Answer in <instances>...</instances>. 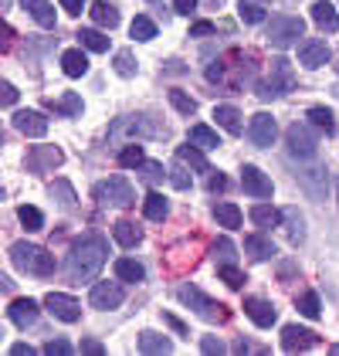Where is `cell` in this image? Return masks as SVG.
Listing matches in <instances>:
<instances>
[{"mask_svg": "<svg viewBox=\"0 0 339 356\" xmlns=\"http://www.w3.org/2000/svg\"><path fill=\"white\" fill-rule=\"evenodd\" d=\"M217 278L227 282L231 289H241V285H245V272H238L234 265H221V268H217Z\"/></svg>", "mask_w": 339, "mask_h": 356, "instance_id": "7bdbcfd3", "label": "cell"}, {"mask_svg": "<svg viewBox=\"0 0 339 356\" xmlns=\"http://www.w3.org/2000/svg\"><path fill=\"white\" fill-rule=\"evenodd\" d=\"M176 160H180V163H190L194 170H200V173H210V166H207V160H204V153H200L194 143L180 146V149H176Z\"/></svg>", "mask_w": 339, "mask_h": 356, "instance_id": "4dcf8cb0", "label": "cell"}, {"mask_svg": "<svg viewBox=\"0 0 339 356\" xmlns=\"http://www.w3.org/2000/svg\"><path fill=\"white\" fill-rule=\"evenodd\" d=\"M44 305H48V312H51L55 319H61V323H78V319H82V305L72 299V296H65V292H51V296L44 299Z\"/></svg>", "mask_w": 339, "mask_h": 356, "instance_id": "8fae6325", "label": "cell"}, {"mask_svg": "<svg viewBox=\"0 0 339 356\" xmlns=\"http://www.w3.org/2000/svg\"><path fill=\"white\" fill-rule=\"evenodd\" d=\"M163 319H167V326L173 329V332H180V336H187V326L176 319V316H170V312H163Z\"/></svg>", "mask_w": 339, "mask_h": 356, "instance_id": "680465c9", "label": "cell"}, {"mask_svg": "<svg viewBox=\"0 0 339 356\" xmlns=\"http://www.w3.org/2000/svg\"><path fill=\"white\" fill-rule=\"evenodd\" d=\"M285 139H288V153H292V156H299V160H312V156L319 153V139H315V133H312L306 122L288 126Z\"/></svg>", "mask_w": 339, "mask_h": 356, "instance_id": "52a82bcc", "label": "cell"}, {"mask_svg": "<svg viewBox=\"0 0 339 356\" xmlns=\"http://www.w3.org/2000/svg\"><path fill=\"white\" fill-rule=\"evenodd\" d=\"M204 34H214V24H210V21H197V24L190 28V38H204Z\"/></svg>", "mask_w": 339, "mask_h": 356, "instance_id": "9f6ffc18", "label": "cell"}, {"mask_svg": "<svg viewBox=\"0 0 339 356\" xmlns=\"http://www.w3.org/2000/svg\"><path fill=\"white\" fill-rule=\"evenodd\" d=\"M10 261L28 275H41V278L55 275V258H51L44 248L28 245V241H17V245L10 248Z\"/></svg>", "mask_w": 339, "mask_h": 356, "instance_id": "7a4b0ae2", "label": "cell"}, {"mask_svg": "<svg viewBox=\"0 0 339 356\" xmlns=\"http://www.w3.org/2000/svg\"><path fill=\"white\" fill-rule=\"evenodd\" d=\"M95 197H99V204H113V207H133L136 204V191L126 177H109L106 184L95 187Z\"/></svg>", "mask_w": 339, "mask_h": 356, "instance_id": "8992f818", "label": "cell"}, {"mask_svg": "<svg viewBox=\"0 0 339 356\" xmlns=\"http://www.w3.org/2000/svg\"><path fill=\"white\" fill-rule=\"evenodd\" d=\"M238 17L245 24H261L265 21V7L258 0H238Z\"/></svg>", "mask_w": 339, "mask_h": 356, "instance_id": "d6a6232c", "label": "cell"}, {"mask_svg": "<svg viewBox=\"0 0 339 356\" xmlns=\"http://www.w3.org/2000/svg\"><path fill=\"white\" fill-rule=\"evenodd\" d=\"M17 218H21V224H24L28 231H41V227H44V214H41L38 207H31V204H21V207H17Z\"/></svg>", "mask_w": 339, "mask_h": 356, "instance_id": "74e56055", "label": "cell"}, {"mask_svg": "<svg viewBox=\"0 0 339 356\" xmlns=\"http://www.w3.org/2000/svg\"><path fill=\"white\" fill-rule=\"evenodd\" d=\"M115 275H119L122 282H142V278H146V268H142L140 261H133V258H119V261H115Z\"/></svg>", "mask_w": 339, "mask_h": 356, "instance_id": "1f68e13d", "label": "cell"}, {"mask_svg": "<svg viewBox=\"0 0 339 356\" xmlns=\"http://www.w3.org/2000/svg\"><path fill=\"white\" fill-rule=\"evenodd\" d=\"M336 204H339V184H336Z\"/></svg>", "mask_w": 339, "mask_h": 356, "instance_id": "6125c7cd", "label": "cell"}, {"mask_svg": "<svg viewBox=\"0 0 339 356\" xmlns=\"http://www.w3.org/2000/svg\"><path fill=\"white\" fill-rule=\"evenodd\" d=\"M207 79H210V82H217V79H224V65H221V61H214V65L207 68Z\"/></svg>", "mask_w": 339, "mask_h": 356, "instance_id": "94428289", "label": "cell"}, {"mask_svg": "<svg viewBox=\"0 0 339 356\" xmlns=\"http://www.w3.org/2000/svg\"><path fill=\"white\" fill-rule=\"evenodd\" d=\"M61 160L65 156H61V149H55V146H34L28 153V170L31 173H44V170L58 166Z\"/></svg>", "mask_w": 339, "mask_h": 356, "instance_id": "9a60e30c", "label": "cell"}, {"mask_svg": "<svg viewBox=\"0 0 339 356\" xmlns=\"http://www.w3.org/2000/svg\"><path fill=\"white\" fill-rule=\"evenodd\" d=\"M245 251L251 254L254 261L275 258V245H272V238H265V234H248V238H245Z\"/></svg>", "mask_w": 339, "mask_h": 356, "instance_id": "7402d4cb", "label": "cell"}, {"mask_svg": "<svg viewBox=\"0 0 339 356\" xmlns=\"http://www.w3.org/2000/svg\"><path fill=\"white\" fill-rule=\"evenodd\" d=\"M21 7L28 10V14L38 21V24H41V28L51 31L58 24V21H55V7H51L48 0H21Z\"/></svg>", "mask_w": 339, "mask_h": 356, "instance_id": "ac0fdd59", "label": "cell"}, {"mask_svg": "<svg viewBox=\"0 0 339 356\" xmlns=\"http://www.w3.org/2000/svg\"><path fill=\"white\" fill-rule=\"evenodd\" d=\"M82 353H88V356H106V346H102L99 339H82Z\"/></svg>", "mask_w": 339, "mask_h": 356, "instance_id": "816d5d0a", "label": "cell"}, {"mask_svg": "<svg viewBox=\"0 0 339 356\" xmlns=\"http://www.w3.org/2000/svg\"><path fill=\"white\" fill-rule=\"evenodd\" d=\"M245 312H248V319H251L254 326L268 329L275 319H279V312H275V305L265 299H245Z\"/></svg>", "mask_w": 339, "mask_h": 356, "instance_id": "e0dca14e", "label": "cell"}, {"mask_svg": "<svg viewBox=\"0 0 339 356\" xmlns=\"http://www.w3.org/2000/svg\"><path fill=\"white\" fill-rule=\"evenodd\" d=\"M214 218H217V224L221 227H241V220H245V214H241V207L238 204H217L214 207Z\"/></svg>", "mask_w": 339, "mask_h": 356, "instance_id": "f1b7e54d", "label": "cell"}, {"mask_svg": "<svg viewBox=\"0 0 339 356\" xmlns=\"http://www.w3.org/2000/svg\"><path fill=\"white\" fill-rule=\"evenodd\" d=\"M170 106H173L176 112H183V115H194V112H197V102H194L187 92H180V88L170 92Z\"/></svg>", "mask_w": 339, "mask_h": 356, "instance_id": "ab89813d", "label": "cell"}, {"mask_svg": "<svg viewBox=\"0 0 339 356\" xmlns=\"http://www.w3.org/2000/svg\"><path fill=\"white\" fill-rule=\"evenodd\" d=\"M167 197H163V193L160 191H149L146 193V200H142V214H146V218L149 220H163L167 218Z\"/></svg>", "mask_w": 339, "mask_h": 356, "instance_id": "484cf974", "label": "cell"}, {"mask_svg": "<svg viewBox=\"0 0 339 356\" xmlns=\"http://www.w3.org/2000/svg\"><path fill=\"white\" fill-rule=\"evenodd\" d=\"M241 187H245V193H251V197H258V200H265V197H272V180L258 170L254 163H245V170H241Z\"/></svg>", "mask_w": 339, "mask_h": 356, "instance_id": "7c38bea8", "label": "cell"}, {"mask_svg": "<svg viewBox=\"0 0 339 356\" xmlns=\"http://www.w3.org/2000/svg\"><path fill=\"white\" fill-rule=\"evenodd\" d=\"M292 88H295L292 65H288L285 58H275V61H272V75H268V82L258 85V95H261V99H279V95H288Z\"/></svg>", "mask_w": 339, "mask_h": 356, "instance_id": "277c9868", "label": "cell"}, {"mask_svg": "<svg viewBox=\"0 0 339 356\" xmlns=\"http://www.w3.org/2000/svg\"><path fill=\"white\" fill-rule=\"evenodd\" d=\"M142 160H146V153H142L140 143H129V146H122V153H119V166H126V170H140Z\"/></svg>", "mask_w": 339, "mask_h": 356, "instance_id": "e575fe53", "label": "cell"}, {"mask_svg": "<svg viewBox=\"0 0 339 356\" xmlns=\"http://www.w3.org/2000/svg\"><path fill=\"white\" fill-rule=\"evenodd\" d=\"M38 302L34 299H14L10 302V309H7V316H10V323L17 329H28V326H34L38 323Z\"/></svg>", "mask_w": 339, "mask_h": 356, "instance_id": "5bb4252c", "label": "cell"}, {"mask_svg": "<svg viewBox=\"0 0 339 356\" xmlns=\"http://www.w3.org/2000/svg\"><path fill=\"white\" fill-rule=\"evenodd\" d=\"M78 41H82V48L95 51V55L109 51V38H106L102 31H95V28H82V31H78Z\"/></svg>", "mask_w": 339, "mask_h": 356, "instance_id": "83f0119b", "label": "cell"}, {"mask_svg": "<svg viewBox=\"0 0 339 356\" xmlns=\"http://www.w3.org/2000/svg\"><path fill=\"white\" fill-rule=\"evenodd\" d=\"M180 302H183V305H190L200 319H207V323H224L227 319L224 305H221V302H214V299H207L197 285H183V289H180Z\"/></svg>", "mask_w": 339, "mask_h": 356, "instance_id": "3957f363", "label": "cell"}, {"mask_svg": "<svg viewBox=\"0 0 339 356\" xmlns=\"http://www.w3.org/2000/svg\"><path fill=\"white\" fill-rule=\"evenodd\" d=\"M0 200H3V191H0Z\"/></svg>", "mask_w": 339, "mask_h": 356, "instance_id": "be15d7a7", "label": "cell"}, {"mask_svg": "<svg viewBox=\"0 0 339 356\" xmlns=\"http://www.w3.org/2000/svg\"><path fill=\"white\" fill-rule=\"evenodd\" d=\"M187 143H194L197 149H217L221 146V136H217V129H210V126H190V133H187Z\"/></svg>", "mask_w": 339, "mask_h": 356, "instance_id": "ffe728a7", "label": "cell"}, {"mask_svg": "<svg viewBox=\"0 0 339 356\" xmlns=\"http://www.w3.org/2000/svg\"><path fill=\"white\" fill-rule=\"evenodd\" d=\"M58 3H61V7H65L72 17H78V14L85 10V0H58Z\"/></svg>", "mask_w": 339, "mask_h": 356, "instance_id": "f5cc1de1", "label": "cell"}, {"mask_svg": "<svg viewBox=\"0 0 339 356\" xmlns=\"http://www.w3.org/2000/svg\"><path fill=\"white\" fill-rule=\"evenodd\" d=\"M142 177H146L149 184L163 180V163H149V160H142Z\"/></svg>", "mask_w": 339, "mask_h": 356, "instance_id": "681fc988", "label": "cell"}, {"mask_svg": "<svg viewBox=\"0 0 339 356\" xmlns=\"http://www.w3.org/2000/svg\"><path fill=\"white\" fill-rule=\"evenodd\" d=\"M214 119H217V126L227 129L231 136L241 133V112L234 109V106H217V109H214Z\"/></svg>", "mask_w": 339, "mask_h": 356, "instance_id": "4316f807", "label": "cell"}, {"mask_svg": "<svg viewBox=\"0 0 339 356\" xmlns=\"http://www.w3.org/2000/svg\"><path fill=\"white\" fill-rule=\"evenodd\" d=\"M207 187H210L214 193L224 191V187H227V177H224V173H214V170H210V180H207Z\"/></svg>", "mask_w": 339, "mask_h": 356, "instance_id": "11a10c76", "label": "cell"}, {"mask_svg": "<svg viewBox=\"0 0 339 356\" xmlns=\"http://www.w3.org/2000/svg\"><path fill=\"white\" fill-rule=\"evenodd\" d=\"M129 34H133L136 41H153V38H156V24H153L146 14H136L133 24H129Z\"/></svg>", "mask_w": 339, "mask_h": 356, "instance_id": "836d02e7", "label": "cell"}, {"mask_svg": "<svg viewBox=\"0 0 339 356\" xmlns=\"http://www.w3.org/2000/svg\"><path fill=\"white\" fill-rule=\"evenodd\" d=\"M299 312H302L306 319H319V312H322V305H319V296H315V292H306V296L299 299Z\"/></svg>", "mask_w": 339, "mask_h": 356, "instance_id": "60d3db41", "label": "cell"}, {"mask_svg": "<svg viewBox=\"0 0 339 356\" xmlns=\"http://www.w3.org/2000/svg\"><path fill=\"white\" fill-rule=\"evenodd\" d=\"M282 220L288 224V238H292V245H299V241L306 238V231H302V214H299L295 207H288V211H282Z\"/></svg>", "mask_w": 339, "mask_h": 356, "instance_id": "d590c367", "label": "cell"}, {"mask_svg": "<svg viewBox=\"0 0 339 356\" xmlns=\"http://www.w3.org/2000/svg\"><path fill=\"white\" fill-rule=\"evenodd\" d=\"M61 68H65L68 79H82L85 72H88V58H85L82 48H72V51L61 55Z\"/></svg>", "mask_w": 339, "mask_h": 356, "instance_id": "44dd1931", "label": "cell"}, {"mask_svg": "<svg viewBox=\"0 0 339 356\" xmlns=\"http://www.w3.org/2000/svg\"><path fill=\"white\" fill-rule=\"evenodd\" d=\"M279 136V126H275V115L272 112H254L251 122H248V139H251L254 146H261V149H268L272 143Z\"/></svg>", "mask_w": 339, "mask_h": 356, "instance_id": "9c48e42d", "label": "cell"}, {"mask_svg": "<svg viewBox=\"0 0 339 356\" xmlns=\"http://www.w3.org/2000/svg\"><path fill=\"white\" fill-rule=\"evenodd\" d=\"M10 44H14V31H10L7 24H3V21H0V51H7Z\"/></svg>", "mask_w": 339, "mask_h": 356, "instance_id": "db71d44e", "label": "cell"}, {"mask_svg": "<svg viewBox=\"0 0 339 356\" xmlns=\"http://www.w3.org/2000/svg\"><path fill=\"white\" fill-rule=\"evenodd\" d=\"M17 95H21V92H17L10 82H0V106H14Z\"/></svg>", "mask_w": 339, "mask_h": 356, "instance_id": "f907efd6", "label": "cell"}, {"mask_svg": "<svg viewBox=\"0 0 339 356\" xmlns=\"http://www.w3.org/2000/svg\"><path fill=\"white\" fill-rule=\"evenodd\" d=\"M122 299H126V292H122L119 282H95L92 292H88V305H92V309H102V312L119 309Z\"/></svg>", "mask_w": 339, "mask_h": 356, "instance_id": "ba28073f", "label": "cell"}, {"mask_svg": "<svg viewBox=\"0 0 339 356\" xmlns=\"http://www.w3.org/2000/svg\"><path fill=\"white\" fill-rule=\"evenodd\" d=\"M140 353H146V356L173 353V343H170L167 336H160V332H142L140 336Z\"/></svg>", "mask_w": 339, "mask_h": 356, "instance_id": "cb8c5ba5", "label": "cell"}, {"mask_svg": "<svg viewBox=\"0 0 339 356\" xmlns=\"http://www.w3.org/2000/svg\"><path fill=\"white\" fill-rule=\"evenodd\" d=\"M10 353L14 356H34V346H31V343H14V346H10Z\"/></svg>", "mask_w": 339, "mask_h": 356, "instance_id": "91938a15", "label": "cell"}, {"mask_svg": "<svg viewBox=\"0 0 339 356\" xmlns=\"http://www.w3.org/2000/svg\"><path fill=\"white\" fill-rule=\"evenodd\" d=\"M248 218H251L258 227H279V224H282V211H275L272 204H254Z\"/></svg>", "mask_w": 339, "mask_h": 356, "instance_id": "d4e9b609", "label": "cell"}, {"mask_svg": "<svg viewBox=\"0 0 339 356\" xmlns=\"http://www.w3.org/2000/svg\"><path fill=\"white\" fill-rule=\"evenodd\" d=\"M214 254H217L221 261H227V265H231V258H234V245H231L227 238H217V241H214Z\"/></svg>", "mask_w": 339, "mask_h": 356, "instance_id": "7dc6e473", "label": "cell"}, {"mask_svg": "<svg viewBox=\"0 0 339 356\" xmlns=\"http://www.w3.org/2000/svg\"><path fill=\"white\" fill-rule=\"evenodd\" d=\"M312 346H319V332L302 326H285L282 329V350L285 353H306Z\"/></svg>", "mask_w": 339, "mask_h": 356, "instance_id": "30bf717a", "label": "cell"}, {"mask_svg": "<svg viewBox=\"0 0 339 356\" xmlns=\"http://www.w3.org/2000/svg\"><path fill=\"white\" fill-rule=\"evenodd\" d=\"M299 61H302L306 68H322V65L329 61V44L319 41V38H312V41H306V44H299Z\"/></svg>", "mask_w": 339, "mask_h": 356, "instance_id": "2e32d148", "label": "cell"}, {"mask_svg": "<svg viewBox=\"0 0 339 356\" xmlns=\"http://www.w3.org/2000/svg\"><path fill=\"white\" fill-rule=\"evenodd\" d=\"M55 112H61V115H82V95L65 92V95L55 102Z\"/></svg>", "mask_w": 339, "mask_h": 356, "instance_id": "f35d334b", "label": "cell"}, {"mask_svg": "<svg viewBox=\"0 0 339 356\" xmlns=\"http://www.w3.org/2000/svg\"><path fill=\"white\" fill-rule=\"evenodd\" d=\"M173 7H176V14H194L197 0H173Z\"/></svg>", "mask_w": 339, "mask_h": 356, "instance_id": "6f0895ef", "label": "cell"}, {"mask_svg": "<svg viewBox=\"0 0 339 356\" xmlns=\"http://www.w3.org/2000/svg\"><path fill=\"white\" fill-rule=\"evenodd\" d=\"M312 21L322 31H339V14L329 0H315V3H312Z\"/></svg>", "mask_w": 339, "mask_h": 356, "instance_id": "d6986e66", "label": "cell"}, {"mask_svg": "<svg viewBox=\"0 0 339 356\" xmlns=\"http://www.w3.org/2000/svg\"><path fill=\"white\" fill-rule=\"evenodd\" d=\"M309 122L322 133H336V122H333V112L322 109V106H312L309 109Z\"/></svg>", "mask_w": 339, "mask_h": 356, "instance_id": "8d00e7d4", "label": "cell"}, {"mask_svg": "<svg viewBox=\"0 0 339 356\" xmlns=\"http://www.w3.org/2000/svg\"><path fill=\"white\" fill-rule=\"evenodd\" d=\"M302 34H306V21L302 17H292V14L272 17V24H268V41L275 48H292Z\"/></svg>", "mask_w": 339, "mask_h": 356, "instance_id": "5b68a950", "label": "cell"}, {"mask_svg": "<svg viewBox=\"0 0 339 356\" xmlns=\"http://www.w3.org/2000/svg\"><path fill=\"white\" fill-rule=\"evenodd\" d=\"M51 193H58V197H61V204H65V207H72V204H75V191H72L65 180H58L55 187H51Z\"/></svg>", "mask_w": 339, "mask_h": 356, "instance_id": "c3c4849f", "label": "cell"}, {"mask_svg": "<svg viewBox=\"0 0 339 356\" xmlns=\"http://www.w3.org/2000/svg\"><path fill=\"white\" fill-rule=\"evenodd\" d=\"M106 254H109V245L102 234H88L82 241H75L72 254H68V278L72 282H92L99 268L106 265Z\"/></svg>", "mask_w": 339, "mask_h": 356, "instance_id": "6da1fadb", "label": "cell"}, {"mask_svg": "<svg viewBox=\"0 0 339 356\" xmlns=\"http://www.w3.org/2000/svg\"><path fill=\"white\" fill-rule=\"evenodd\" d=\"M200 353H207V356H221L224 353V343H221V339H217V336H204V339H200Z\"/></svg>", "mask_w": 339, "mask_h": 356, "instance_id": "bcb514c9", "label": "cell"}, {"mask_svg": "<svg viewBox=\"0 0 339 356\" xmlns=\"http://www.w3.org/2000/svg\"><path fill=\"white\" fill-rule=\"evenodd\" d=\"M170 184H173L176 191H190V173L183 170V163H180V160L170 166Z\"/></svg>", "mask_w": 339, "mask_h": 356, "instance_id": "b9f144b4", "label": "cell"}, {"mask_svg": "<svg viewBox=\"0 0 339 356\" xmlns=\"http://www.w3.org/2000/svg\"><path fill=\"white\" fill-rule=\"evenodd\" d=\"M88 14H92V21H95L99 28H109V31H113L115 24H119V10H115L109 0H95Z\"/></svg>", "mask_w": 339, "mask_h": 356, "instance_id": "603a6c76", "label": "cell"}, {"mask_svg": "<svg viewBox=\"0 0 339 356\" xmlns=\"http://www.w3.org/2000/svg\"><path fill=\"white\" fill-rule=\"evenodd\" d=\"M115 72H119L122 79H133V75H136V61H133L129 51H119V55H115Z\"/></svg>", "mask_w": 339, "mask_h": 356, "instance_id": "ee69618b", "label": "cell"}, {"mask_svg": "<svg viewBox=\"0 0 339 356\" xmlns=\"http://www.w3.org/2000/svg\"><path fill=\"white\" fill-rule=\"evenodd\" d=\"M14 129L24 133V136H31V139H41L48 133V119L34 109H21V112H14Z\"/></svg>", "mask_w": 339, "mask_h": 356, "instance_id": "4fadbf2b", "label": "cell"}, {"mask_svg": "<svg viewBox=\"0 0 339 356\" xmlns=\"http://www.w3.org/2000/svg\"><path fill=\"white\" fill-rule=\"evenodd\" d=\"M44 353L48 356H72L75 353V346H72L68 339H51V343L44 346Z\"/></svg>", "mask_w": 339, "mask_h": 356, "instance_id": "f6af8a7d", "label": "cell"}, {"mask_svg": "<svg viewBox=\"0 0 339 356\" xmlns=\"http://www.w3.org/2000/svg\"><path fill=\"white\" fill-rule=\"evenodd\" d=\"M113 234H115V241L122 248H133V245H140V238H142V231L133 224V220H119L113 227Z\"/></svg>", "mask_w": 339, "mask_h": 356, "instance_id": "f546056e", "label": "cell"}]
</instances>
